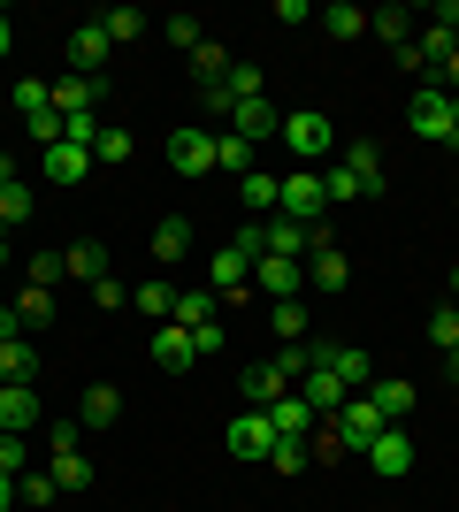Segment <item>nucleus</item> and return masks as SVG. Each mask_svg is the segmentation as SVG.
<instances>
[{
    "instance_id": "nucleus-1",
    "label": "nucleus",
    "mask_w": 459,
    "mask_h": 512,
    "mask_svg": "<svg viewBox=\"0 0 459 512\" xmlns=\"http://www.w3.org/2000/svg\"><path fill=\"white\" fill-rule=\"evenodd\" d=\"M337 153H345V161L322 169L329 207H352V199H375V192H383V153H375L368 138H352V146H337Z\"/></svg>"
},
{
    "instance_id": "nucleus-2",
    "label": "nucleus",
    "mask_w": 459,
    "mask_h": 512,
    "mask_svg": "<svg viewBox=\"0 0 459 512\" xmlns=\"http://www.w3.org/2000/svg\"><path fill=\"white\" fill-rule=\"evenodd\" d=\"M276 138L291 146V161H299V169H314V161H329V153H337V123H329L322 107H291Z\"/></svg>"
},
{
    "instance_id": "nucleus-3",
    "label": "nucleus",
    "mask_w": 459,
    "mask_h": 512,
    "mask_svg": "<svg viewBox=\"0 0 459 512\" xmlns=\"http://www.w3.org/2000/svg\"><path fill=\"white\" fill-rule=\"evenodd\" d=\"M306 352H314V367H329V375H337V383H345L352 398H360V390L375 383V360L360 352V344H337V337H306Z\"/></svg>"
},
{
    "instance_id": "nucleus-4",
    "label": "nucleus",
    "mask_w": 459,
    "mask_h": 512,
    "mask_svg": "<svg viewBox=\"0 0 459 512\" xmlns=\"http://www.w3.org/2000/svg\"><path fill=\"white\" fill-rule=\"evenodd\" d=\"M406 123H414L421 146H459V138H452V92H444V85H414Z\"/></svg>"
},
{
    "instance_id": "nucleus-5",
    "label": "nucleus",
    "mask_w": 459,
    "mask_h": 512,
    "mask_svg": "<svg viewBox=\"0 0 459 512\" xmlns=\"http://www.w3.org/2000/svg\"><path fill=\"white\" fill-rule=\"evenodd\" d=\"M276 207H284V222H322L329 214V192L314 169H284V192H276Z\"/></svg>"
},
{
    "instance_id": "nucleus-6",
    "label": "nucleus",
    "mask_w": 459,
    "mask_h": 512,
    "mask_svg": "<svg viewBox=\"0 0 459 512\" xmlns=\"http://www.w3.org/2000/svg\"><path fill=\"white\" fill-rule=\"evenodd\" d=\"M329 428H337V444H345V451H360V459H368V444H375V436H383L391 421H383L368 398H345V406L329 413Z\"/></svg>"
},
{
    "instance_id": "nucleus-7",
    "label": "nucleus",
    "mask_w": 459,
    "mask_h": 512,
    "mask_svg": "<svg viewBox=\"0 0 459 512\" xmlns=\"http://www.w3.org/2000/svg\"><path fill=\"white\" fill-rule=\"evenodd\" d=\"M169 169L176 176H215V130H199V123L169 130Z\"/></svg>"
},
{
    "instance_id": "nucleus-8",
    "label": "nucleus",
    "mask_w": 459,
    "mask_h": 512,
    "mask_svg": "<svg viewBox=\"0 0 459 512\" xmlns=\"http://www.w3.org/2000/svg\"><path fill=\"white\" fill-rule=\"evenodd\" d=\"M222 130H238L245 146H268V138L284 130V107L268 100V92H261V100H238V107H230V123H222Z\"/></svg>"
},
{
    "instance_id": "nucleus-9",
    "label": "nucleus",
    "mask_w": 459,
    "mask_h": 512,
    "mask_svg": "<svg viewBox=\"0 0 459 512\" xmlns=\"http://www.w3.org/2000/svg\"><path fill=\"white\" fill-rule=\"evenodd\" d=\"M253 291H261L268 306H276V299H299V291H306V260H276V253H261V260H253Z\"/></svg>"
},
{
    "instance_id": "nucleus-10",
    "label": "nucleus",
    "mask_w": 459,
    "mask_h": 512,
    "mask_svg": "<svg viewBox=\"0 0 459 512\" xmlns=\"http://www.w3.org/2000/svg\"><path fill=\"white\" fill-rule=\"evenodd\" d=\"M39 421H46L39 383H0V428H8V436H31Z\"/></svg>"
},
{
    "instance_id": "nucleus-11",
    "label": "nucleus",
    "mask_w": 459,
    "mask_h": 512,
    "mask_svg": "<svg viewBox=\"0 0 459 512\" xmlns=\"http://www.w3.org/2000/svg\"><path fill=\"white\" fill-rule=\"evenodd\" d=\"M268 451H276V428H268V413L245 406L238 421H230V459H245V467L261 459V467H268Z\"/></svg>"
},
{
    "instance_id": "nucleus-12",
    "label": "nucleus",
    "mask_w": 459,
    "mask_h": 512,
    "mask_svg": "<svg viewBox=\"0 0 459 512\" xmlns=\"http://www.w3.org/2000/svg\"><path fill=\"white\" fill-rule=\"evenodd\" d=\"M291 390H299V383H291L284 367H276V360H261V367H245L238 398H245V406H253V413H268V406H276V398H291Z\"/></svg>"
},
{
    "instance_id": "nucleus-13",
    "label": "nucleus",
    "mask_w": 459,
    "mask_h": 512,
    "mask_svg": "<svg viewBox=\"0 0 459 512\" xmlns=\"http://www.w3.org/2000/svg\"><path fill=\"white\" fill-rule=\"evenodd\" d=\"M108 107V77H54V115H100Z\"/></svg>"
},
{
    "instance_id": "nucleus-14",
    "label": "nucleus",
    "mask_w": 459,
    "mask_h": 512,
    "mask_svg": "<svg viewBox=\"0 0 459 512\" xmlns=\"http://www.w3.org/2000/svg\"><path fill=\"white\" fill-rule=\"evenodd\" d=\"M368 467L383 474V482H398V474H414V436H406V428H383V436L368 444Z\"/></svg>"
},
{
    "instance_id": "nucleus-15",
    "label": "nucleus",
    "mask_w": 459,
    "mask_h": 512,
    "mask_svg": "<svg viewBox=\"0 0 459 512\" xmlns=\"http://www.w3.org/2000/svg\"><path fill=\"white\" fill-rule=\"evenodd\" d=\"M108 31H100V23H77V31H69V77H100V62H108Z\"/></svg>"
},
{
    "instance_id": "nucleus-16",
    "label": "nucleus",
    "mask_w": 459,
    "mask_h": 512,
    "mask_svg": "<svg viewBox=\"0 0 459 512\" xmlns=\"http://www.w3.org/2000/svg\"><path fill=\"white\" fill-rule=\"evenodd\" d=\"M153 367H169V375H184V367H199V352H192V329H176V321H161L153 329Z\"/></svg>"
},
{
    "instance_id": "nucleus-17",
    "label": "nucleus",
    "mask_w": 459,
    "mask_h": 512,
    "mask_svg": "<svg viewBox=\"0 0 459 512\" xmlns=\"http://www.w3.org/2000/svg\"><path fill=\"white\" fill-rule=\"evenodd\" d=\"M360 398H368V406L383 413L391 428H406V413H414V383H398V375H375V383L360 390Z\"/></svg>"
},
{
    "instance_id": "nucleus-18",
    "label": "nucleus",
    "mask_w": 459,
    "mask_h": 512,
    "mask_svg": "<svg viewBox=\"0 0 459 512\" xmlns=\"http://www.w3.org/2000/svg\"><path fill=\"white\" fill-rule=\"evenodd\" d=\"M268 428H276V444H306V436H314V406L291 390V398H276V406H268Z\"/></svg>"
},
{
    "instance_id": "nucleus-19",
    "label": "nucleus",
    "mask_w": 459,
    "mask_h": 512,
    "mask_svg": "<svg viewBox=\"0 0 459 512\" xmlns=\"http://www.w3.org/2000/svg\"><path fill=\"white\" fill-rule=\"evenodd\" d=\"M299 398H306V406H314V421H329V413L345 406L352 390L337 383V375H329V367H306V375H299Z\"/></svg>"
},
{
    "instance_id": "nucleus-20",
    "label": "nucleus",
    "mask_w": 459,
    "mask_h": 512,
    "mask_svg": "<svg viewBox=\"0 0 459 512\" xmlns=\"http://www.w3.org/2000/svg\"><path fill=\"white\" fill-rule=\"evenodd\" d=\"M85 176H92L85 146H69V138H62V146H46V184H62V192H69V184H85Z\"/></svg>"
},
{
    "instance_id": "nucleus-21",
    "label": "nucleus",
    "mask_w": 459,
    "mask_h": 512,
    "mask_svg": "<svg viewBox=\"0 0 459 512\" xmlns=\"http://www.w3.org/2000/svg\"><path fill=\"white\" fill-rule=\"evenodd\" d=\"M176 329H207V321H222V299L207 291V283H192V291H176Z\"/></svg>"
},
{
    "instance_id": "nucleus-22",
    "label": "nucleus",
    "mask_w": 459,
    "mask_h": 512,
    "mask_svg": "<svg viewBox=\"0 0 459 512\" xmlns=\"http://www.w3.org/2000/svg\"><path fill=\"white\" fill-rule=\"evenodd\" d=\"M77 421H85V428H115V421H123V390H115V383H92L85 398H77Z\"/></svg>"
},
{
    "instance_id": "nucleus-23",
    "label": "nucleus",
    "mask_w": 459,
    "mask_h": 512,
    "mask_svg": "<svg viewBox=\"0 0 459 512\" xmlns=\"http://www.w3.org/2000/svg\"><path fill=\"white\" fill-rule=\"evenodd\" d=\"M306 283H314V291H345V283H352V260L337 253V245H314V260H306Z\"/></svg>"
},
{
    "instance_id": "nucleus-24",
    "label": "nucleus",
    "mask_w": 459,
    "mask_h": 512,
    "mask_svg": "<svg viewBox=\"0 0 459 512\" xmlns=\"http://www.w3.org/2000/svg\"><path fill=\"white\" fill-rule=\"evenodd\" d=\"M215 169L222 176H253L261 169V146H245L238 130H215Z\"/></svg>"
},
{
    "instance_id": "nucleus-25",
    "label": "nucleus",
    "mask_w": 459,
    "mask_h": 512,
    "mask_svg": "<svg viewBox=\"0 0 459 512\" xmlns=\"http://www.w3.org/2000/svg\"><path fill=\"white\" fill-rule=\"evenodd\" d=\"M276 192H284V176H276V169H253V176H238V207H253V222H268Z\"/></svg>"
},
{
    "instance_id": "nucleus-26",
    "label": "nucleus",
    "mask_w": 459,
    "mask_h": 512,
    "mask_svg": "<svg viewBox=\"0 0 459 512\" xmlns=\"http://www.w3.org/2000/svg\"><path fill=\"white\" fill-rule=\"evenodd\" d=\"M62 268H69V283H108V245H92V237H85V245H69Z\"/></svg>"
},
{
    "instance_id": "nucleus-27",
    "label": "nucleus",
    "mask_w": 459,
    "mask_h": 512,
    "mask_svg": "<svg viewBox=\"0 0 459 512\" xmlns=\"http://www.w3.org/2000/svg\"><path fill=\"white\" fill-rule=\"evenodd\" d=\"M0 383H39V352H31V337L0 344Z\"/></svg>"
},
{
    "instance_id": "nucleus-28",
    "label": "nucleus",
    "mask_w": 459,
    "mask_h": 512,
    "mask_svg": "<svg viewBox=\"0 0 459 512\" xmlns=\"http://www.w3.org/2000/svg\"><path fill=\"white\" fill-rule=\"evenodd\" d=\"M184 253H192V222H184V214H169V222L153 230V260H161V268H176Z\"/></svg>"
},
{
    "instance_id": "nucleus-29",
    "label": "nucleus",
    "mask_w": 459,
    "mask_h": 512,
    "mask_svg": "<svg viewBox=\"0 0 459 512\" xmlns=\"http://www.w3.org/2000/svg\"><path fill=\"white\" fill-rule=\"evenodd\" d=\"M368 31H375V39H391V54H398V46H414V8H375Z\"/></svg>"
},
{
    "instance_id": "nucleus-30",
    "label": "nucleus",
    "mask_w": 459,
    "mask_h": 512,
    "mask_svg": "<svg viewBox=\"0 0 459 512\" xmlns=\"http://www.w3.org/2000/svg\"><path fill=\"white\" fill-rule=\"evenodd\" d=\"M192 77H199V92H207V85H222V77H230V46L199 39V46H192Z\"/></svg>"
},
{
    "instance_id": "nucleus-31",
    "label": "nucleus",
    "mask_w": 459,
    "mask_h": 512,
    "mask_svg": "<svg viewBox=\"0 0 459 512\" xmlns=\"http://www.w3.org/2000/svg\"><path fill=\"white\" fill-rule=\"evenodd\" d=\"M46 474H54V490H62V497L92 490V459H85V451H62V459H54V467H46Z\"/></svg>"
},
{
    "instance_id": "nucleus-32",
    "label": "nucleus",
    "mask_w": 459,
    "mask_h": 512,
    "mask_svg": "<svg viewBox=\"0 0 459 512\" xmlns=\"http://www.w3.org/2000/svg\"><path fill=\"white\" fill-rule=\"evenodd\" d=\"M268 329H276L284 344H299L306 329H314V321H306V299H276V306H268Z\"/></svg>"
},
{
    "instance_id": "nucleus-33",
    "label": "nucleus",
    "mask_w": 459,
    "mask_h": 512,
    "mask_svg": "<svg viewBox=\"0 0 459 512\" xmlns=\"http://www.w3.org/2000/svg\"><path fill=\"white\" fill-rule=\"evenodd\" d=\"M131 153H138L131 130H123V123H100V138H92V161H108V169H115V161H131Z\"/></svg>"
},
{
    "instance_id": "nucleus-34",
    "label": "nucleus",
    "mask_w": 459,
    "mask_h": 512,
    "mask_svg": "<svg viewBox=\"0 0 459 512\" xmlns=\"http://www.w3.org/2000/svg\"><path fill=\"white\" fill-rule=\"evenodd\" d=\"M8 100H16V115L31 123V115H46V107H54V85H46V77H16V92H8Z\"/></svg>"
},
{
    "instance_id": "nucleus-35",
    "label": "nucleus",
    "mask_w": 459,
    "mask_h": 512,
    "mask_svg": "<svg viewBox=\"0 0 459 512\" xmlns=\"http://www.w3.org/2000/svg\"><path fill=\"white\" fill-rule=\"evenodd\" d=\"M131 306H138L146 321H169V314H176V283H138Z\"/></svg>"
},
{
    "instance_id": "nucleus-36",
    "label": "nucleus",
    "mask_w": 459,
    "mask_h": 512,
    "mask_svg": "<svg viewBox=\"0 0 459 512\" xmlns=\"http://www.w3.org/2000/svg\"><path fill=\"white\" fill-rule=\"evenodd\" d=\"M314 23H322L329 39H360V31H368V16H360V8H345V0H337V8H314Z\"/></svg>"
},
{
    "instance_id": "nucleus-37",
    "label": "nucleus",
    "mask_w": 459,
    "mask_h": 512,
    "mask_svg": "<svg viewBox=\"0 0 459 512\" xmlns=\"http://www.w3.org/2000/svg\"><path fill=\"white\" fill-rule=\"evenodd\" d=\"M31 214H39V192H31V184H8V192H0V230H16Z\"/></svg>"
},
{
    "instance_id": "nucleus-38",
    "label": "nucleus",
    "mask_w": 459,
    "mask_h": 512,
    "mask_svg": "<svg viewBox=\"0 0 459 512\" xmlns=\"http://www.w3.org/2000/svg\"><path fill=\"white\" fill-rule=\"evenodd\" d=\"M16 321H23V329H54V291H39V283H31V291L16 299Z\"/></svg>"
},
{
    "instance_id": "nucleus-39",
    "label": "nucleus",
    "mask_w": 459,
    "mask_h": 512,
    "mask_svg": "<svg viewBox=\"0 0 459 512\" xmlns=\"http://www.w3.org/2000/svg\"><path fill=\"white\" fill-rule=\"evenodd\" d=\"M222 92H230V100H261V92H268V77H261V69H253V62H230V77H222Z\"/></svg>"
},
{
    "instance_id": "nucleus-40",
    "label": "nucleus",
    "mask_w": 459,
    "mask_h": 512,
    "mask_svg": "<svg viewBox=\"0 0 459 512\" xmlns=\"http://www.w3.org/2000/svg\"><path fill=\"white\" fill-rule=\"evenodd\" d=\"M268 467L284 474V482H299V474L314 467V451H306V444H276V451H268Z\"/></svg>"
},
{
    "instance_id": "nucleus-41",
    "label": "nucleus",
    "mask_w": 459,
    "mask_h": 512,
    "mask_svg": "<svg viewBox=\"0 0 459 512\" xmlns=\"http://www.w3.org/2000/svg\"><path fill=\"white\" fill-rule=\"evenodd\" d=\"M429 344H437V352H459V306H437V314H429Z\"/></svg>"
},
{
    "instance_id": "nucleus-42",
    "label": "nucleus",
    "mask_w": 459,
    "mask_h": 512,
    "mask_svg": "<svg viewBox=\"0 0 459 512\" xmlns=\"http://www.w3.org/2000/svg\"><path fill=\"white\" fill-rule=\"evenodd\" d=\"M77 444H85V421H46V459H62Z\"/></svg>"
},
{
    "instance_id": "nucleus-43",
    "label": "nucleus",
    "mask_w": 459,
    "mask_h": 512,
    "mask_svg": "<svg viewBox=\"0 0 459 512\" xmlns=\"http://www.w3.org/2000/svg\"><path fill=\"white\" fill-rule=\"evenodd\" d=\"M23 138H31V146H62V115H54V107H46V115H31V123H23Z\"/></svg>"
},
{
    "instance_id": "nucleus-44",
    "label": "nucleus",
    "mask_w": 459,
    "mask_h": 512,
    "mask_svg": "<svg viewBox=\"0 0 459 512\" xmlns=\"http://www.w3.org/2000/svg\"><path fill=\"white\" fill-rule=\"evenodd\" d=\"M16 490H23V505H54V497H62V490H54V474H16Z\"/></svg>"
},
{
    "instance_id": "nucleus-45",
    "label": "nucleus",
    "mask_w": 459,
    "mask_h": 512,
    "mask_svg": "<svg viewBox=\"0 0 459 512\" xmlns=\"http://www.w3.org/2000/svg\"><path fill=\"white\" fill-rule=\"evenodd\" d=\"M100 31H108V39H138V31H146V16H138V8H108V16H100Z\"/></svg>"
},
{
    "instance_id": "nucleus-46",
    "label": "nucleus",
    "mask_w": 459,
    "mask_h": 512,
    "mask_svg": "<svg viewBox=\"0 0 459 512\" xmlns=\"http://www.w3.org/2000/svg\"><path fill=\"white\" fill-rule=\"evenodd\" d=\"M222 344H230V321H207V329H192V352H199V360H215Z\"/></svg>"
},
{
    "instance_id": "nucleus-47",
    "label": "nucleus",
    "mask_w": 459,
    "mask_h": 512,
    "mask_svg": "<svg viewBox=\"0 0 459 512\" xmlns=\"http://www.w3.org/2000/svg\"><path fill=\"white\" fill-rule=\"evenodd\" d=\"M31 467V444H23V436H8V428H0V474H23Z\"/></svg>"
},
{
    "instance_id": "nucleus-48",
    "label": "nucleus",
    "mask_w": 459,
    "mask_h": 512,
    "mask_svg": "<svg viewBox=\"0 0 459 512\" xmlns=\"http://www.w3.org/2000/svg\"><path fill=\"white\" fill-rule=\"evenodd\" d=\"M31 283H39V291H54V283H69L62 253H39V260H31Z\"/></svg>"
},
{
    "instance_id": "nucleus-49",
    "label": "nucleus",
    "mask_w": 459,
    "mask_h": 512,
    "mask_svg": "<svg viewBox=\"0 0 459 512\" xmlns=\"http://www.w3.org/2000/svg\"><path fill=\"white\" fill-rule=\"evenodd\" d=\"M276 367H284V375H291V383H299V375H306V367H314V352H306V344H284V352H276Z\"/></svg>"
},
{
    "instance_id": "nucleus-50",
    "label": "nucleus",
    "mask_w": 459,
    "mask_h": 512,
    "mask_svg": "<svg viewBox=\"0 0 459 512\" xmlns=\"http://www.w3.org/2000/svg\"><path fill=\"white\" fill-rule=\"evenodd\" d=\"M169 39H176V46H184V54H192V46H199V39H207V31H199V16H169Z\"/></svg>"
},
{
    "instance_id": "nucleus-51",
    "label": "nucleus",
    "mask_w": 459,
    "mask_h": 512,
    "mask_svg": "<svg viewBox=\"0 0 459 512\" xmlns=\"http://www.w3.org/2000/svg\"><path fill=\"white\" fill-rule=\"evenodd\" d=\"M92 299H100V314H115V306L131 299V291H123V283H115V276H108V283H92Z\"/></svg>"
},
{
    "instance_id": "nucleus-52",
    "label": "nucleus",
    "mask_w": 459,
    "mask_h": 512,
    "mask_svg": "<svg viewBox=\"0 0 459 512\" xmlns=\"http://www.w3.org/2000/svg\"><path fill=\"white\" fill-rule=\"evenodd\" d=\"M23 505V490H16V474H0V512H16Z\"/></svg>"
},
{
    "instance_id": "nucleus-53",
    "label": "nucleus",
    "mask_w": 459,
    "mask_h": 512,
    "mask_svg": "<svg viewBox=\"0 0 459 512\" xmlns=\"http://www.w3.org/2000/svg\"><path fill=\"white\" fill-rule=\"evenodd\" d=\"M8 337H23V321H16V306H0V344Z\"/></svg>"
},
{
    "instance_id": "nucleus-54",
    "label": "nucleus",
    "mask_w": 459,
    "mask_h": 512,
    "mask_svg": "<svg viewBox=\"0 0 459 512\" xmlns=\"http://www.w3.org/2000/svg\"><path fill=\"white\" fill-rule=\"evenodd\" d=\"M8 184H23V176H16V153H0V192H8Z\"/></svg>"
},
{
    "instance_id": "nucleus-55",
    "label": "nucleus",
    "mask_w": 459,
    "mask_h": 512,
    "mask_svg": "<svg viewBox=\"0 0 459 512\" xmlns=\"http://www.w3.org/2000/svg\"><path fill=\"white\" fill-rule=\"evenodd\" d=\"M437 23L452 31V46H459V0H452V8H437Z\"/></svg>"
},
{
    "instance_id": "nucleus-56",
    "label": "nucleus",
    "mask_w": 459,
    "mask_h": 512,
    "mask_svg": "<svg viewBox=\"0 0 459 512\" xmlns=\"http://www.w3.org/2000/svg\"><path fill=\"white\" fill-rule=\"evenodd\" d=\"M8 46H16V23L0 16V62H8Z\"/></svg>"
},
{
    "instance_id": "nucleus-57",
    "label": "nucleus",
    "mask_w": 459,
    "mask_h": 512,
    "mask_svg": "<svg viewBox=\"0 0 459 512\" xmlns=\"http://www.w3.org/2000/svg\"><path fill=\"white\" fill-rule=\"evenodd\" d=\"M444 306H459V268H452V283H444Z\"/></svg>"
},
{
    "instance_id": "nucleus-58",
    "label": "nucleus",
    "mask_w": 459,
    "mask_h": 512,
    "mask_svg": "<svg viewBox=\"0 0 459 512\" xmlns=\"http://www.w3.org/2000/svg\"><path fill=\"white\" fill-rule=\"evenodd\" d=\"M452 138H459V92H452Z\"/></svg>"
},
{
    "instance_id": "nucleus-59",
    "label": "nucleus",
    "mask_w": 459,
    "mask_h": 512,
    "mask_svg": "<svg viewBox=\"0 0 459 512\" xmlns=\"http://www.w3.org/2000/svg\"><path fill=\"white\" fill-rule=\"evenodd\" d=\"M0 268H8V230H0Z\"/></svg>"
},
{
    "instance_id": "nucleus-60",
    "label": "nucleus",
    "mask_w": 459,
    "mask_h": 512,
    "mask_svg": "<svg viewBox=\"0 0 459 512\" xmlns=\"http://www.w3.org/2000/svg\"><path fill=\"white\" fill-rule=\"evenodd\" d=\"M452 375H459V352H452Z\"/></svg>"
}]
</instances>
